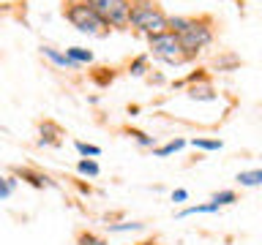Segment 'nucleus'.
Wrapping results in <instances>:
<instances>
[{"label": "nucleus", "instance_id": "19", "mask_svg": "<svg viewBox=\"0 0 262 245\" xmlns=\"http://www.w3.org/2000/svg\"><path fill=\"white\" fill-rule=\"evenodd\" d=\"M74 147H77V153L82 155V158H88V155H90V158H98V155H101V147L88 144V142H77Z\"/></svg>", "mask_w": 262, "mask_h": 245}, {"label": "nucleus", "instance_id": "20", "mask_svg": "<svg viewBox=\"0 0 262 245\" xmlns=\"http://www.w3.org/2000/svg\"><path fill=\"white\" fill-rule=\"evenodd\" d=\"M194 147H200V150H221L224 142L221 139H191Z\"/></svg>", "mask_w": 262, "mask_h": 245}, {"label": "nucleus", "instance_id": "26", "mask_svg": "<svg viewBox=\"0 0 262 245\" xmlns=\"http://www.w3.org/2000/svg\"><path fill=\"white\" fill-rule=\"evenodd\" d=\"M139 245H161L159 240H145V242H139Z\"/></svg>", "mask_w": 262, "mask_h": 245}, {"label": "nucleus", "instance_id": "5", "mask_svg": "<svg viewBox=\"0 0 262 245\" xmlns=\"http://www.w3.org/2000/svg\"><path fill=\"white\" fill-rule=\"evenodd\" d=\"M96 14L106 22L110 30H128V11L131 0H88Z\"/></svg>", "mask_w": 262, "mask_h": 245}, {"label": "nucleus", "instance_id": "13", "mask_svg": "<svg viewBox=\"0 0 262 245\" xmlns=\"http://www.w3.org/2000/svg\"><path fill=\"white\" fill-rule=\"evenodd\" d=\"M237 183L251 188V185H262V169H251V172H241L237 175Z\"/></svg>", "mask_w": 262, "mask_h": 245}, {"label": "nucleus", "instance_id": "9", "mask_svg": "<svg viewBox=\"0 0 262 245\" xmlns=\"http://www.w3.org/2000/svg\"><path fill=\"white\" fill-rule=\"evenodd\" d=\"M115 77H118V68H112V65H98V68L90 71V79L96 82L98 87H110Z\"/></svg>", "mask_w": 262, "mask_h": 245}, {"label": "nucleus", "instance_id": "16", "mask_svg": "<svg viewBox=\"0 0 262 245\" xmlns=\"http://www.w3.org/2000/svg\"><path fill=\"white\" fill-rule=\"evenodd\" d=\"M77 245H110L104 240V237H98L93 232H88V229H82V232H77Z\"/></svg>", "mask_w": 262, "mask_h": 245}, {"label": "nucleus", "instance_id": "24", "mask_svg": "<svg viewBox=\"0 0 262 245\" xmlns=\"http://www.w3.org/2000/svg\"><path fill=\"white\" fill-rule=\"evenodd\" d=\"M145 224H115V226H110V232H134V229H142Z\"/></svg>", "mask_w": 262, "mask_h": 245}, {"label": "nucleus", "instance_id": "7", "mask_svg": "<svg viewBox=\"0 0 262 245\" xmlns=\"http://www.w3.org/2000/svg\"><path fill=\"white\" fill-rule=\"evenodd\" d=\"M41 55H44L49 63H55L57 68H71V71H77V68H79V65L74 63L69 55H66V52H57L55 46H41Z\"/></svg>", "mask_w": 262, "mask_h": 245}, {"label": "nucleus", "instance_id": "18", "mask_svg": "<svg viewBox=\"0 0 262 245\" xmlns=\"http://www.w3.org/2000/svg\"><path fill=\"white\" fill-rule=\"evenodd\" d=\"M216 207H224V204H232L237 202V193L235 191H219V193H213V199H210Z\"/></svg>", "mask_w": 262, "mask_h": 245}, {"label": "nucleus", "instance_id": "2", "mask_svg": "<svg viewBox=\"0 0 262 245\" xmlns=\"http://www.w3.org/2000/svg\"><path fill=\"white\" fill-rule=\"evenodd\" d=\"M169 16L164 14V8L159 0H131V11H128V30L142 33V36H156V33L167 30Z\"/></svg>", "mask_w": 262, "mask_h": 245}, {"label": "nucleus", "instance_id": "15", "mask_svg": "<svg viewBox=\"0 0 262 245\" xmlns=\"http://www.w3.org/2000/svg\"><path fill=\"white\" fill-rule=\"evenodd\" d=\"M77 172H79V175H88V177H98V175H101V166H98L93 158H82L77 163Z\"/></svg>", "mask_w": 262, "mask_h": 245}, {"label": "nucleus", "instance_id": "21", "mask_svg": "<svg viewBox=\"0 0 262 245\" xmlns=\"http://www.w3.org/2000/svg\"><path fill=\"white\" fill-rule=\"evenodd\" d=\"M216 210H219V207H216V204H213V202H210V204H196V207H186V210L180 212L178 218H186V215H196V212H216Z\"/></svg>", "mask_w": 262, "mask_h": 245}, {"label": "nucleus", "instance_id": "8", "mask_svg": "<svg viewBox=\"0 0 262 245\" xmlns=\"http://www.w3.org/2000/svg\"><path fill=\"white\" fill-rule=\"evenodd\" d=\"M188 98H194V101H216V87H213L210 82L188 85Z\"/></svg>", "mask_w": 262, "mask_h": 245}, {"label": "nucleus", "instance_id": "6", "mask_svg": "<svg viewBox=\"0 0 262 245\" xmlns=\"http://www.w3.org/2000/svg\"><path fill=\"white\" fill-rule=\"evenodd\" d=\"M38 131H41V139H38L41 147H44V144H47V147H57V144L63 142V128L57 126L55 120H44Z\"/></svg>", "mask_w": 262, "mask_h": 245}, {"label": "nucleus", "instance_id": "1", "mask_svg": "<svg viewBox=\"0 0 262 245\" xmlns=\"http://www.w3.org/2000/svg\"><path fill=\"white\" fill-rule=\"evenodd\" d=\"M167 30H172L180 38V44L188 55L196 60V55L205 46L213 44L216 38V19L210 14H200V16H169Z\"/></svg>", "mask_w": 262, "mask_h": 245}, {"label": "nucleus", "instance_id": "22", "mask_svg": "<svg viewBox=\"0 0 262 245\" xmlns=\"http://www.w3.org/2000/svg\"><path fill=\"white\" fill-rule=\"evenodd\" d=\"M14 191V177H0V199H8Z\"/></svg>", "mask_w": 262, "mask_h": 245}, {"label": "nucleus", "instance_id": "14", "mask_svg": "<svg viewBox=\"0 0 262 245\" xmlns=\"http://www.w3.org/2000/svg\"><path fill=\"white\" fill-rule=\"evenodd\" d=\"M183 147H186V139H172V142L161 144V147H153V153L159 155V158H164V155H169V153H178V150H183Z\"/></svg>", "mask_w": 262, "mask_h": 245}, {"label": "nucleus", "instance_id": "10", "mask_svg": "<svg viewBox=\"0 0 262 245\" xmlns=\"http://www.w3.org/2000/svg\"><path fill=\"white\" fill-rule=\"evenodd\" d=\"M16 177H22L25 183H30L33 188H44L49 185V177L44 175V172H33V169H14Z\"/></svg>", "mask_w": 262, "mask_h": 245}, {"label": "nucleus", "instance_id": "3", "mask_svg": "<svg viewBox=\"0 0 262 245\" xmlns=\"http://www.w3.org/2000/svg\"><path fill=\"white\" fill-rule=\"evenodd\" d=\"M63 19L71 22L79 33H88V36H110V28L101 16L96 14V8L88 3V0H63V8H60Z\"/></svg>", "mask_w": 262, "mask_h": 245}, {"label": "nucleus", "instance_id": "11", "mask_svg": "<svg viewBox=\"0 0 262 245\" xmlns=\"http://www.w3.org/2000/svg\"><path fill=\"white\" fill-rule=\"evenodd\" d=\"M237 65H241V57L235 52H221V55H216V60H213V68L216 71H235Z\"/></svg>", "mask_w": 262, "mask_h": 245}, {"label": "nucleus", "instance_id": "23", "mask_svg": "<svg viewBox=\"0 0 262 245\" xmlns=\"http://www.w3.org/2000/svg\"><path fill=\"white\" fill-rule=\"evenodd\" d=\"M128 134L134 136L142 147H156V136H147V134H142V131H128Z\"/></svg>", "mask_w": 262, "mask_h": 245}, {"label": "nucleus", "instance_id": "12", "mask_svg": "<svg viewBox=\"0 0 262 245\" xmlns=\"http://www.w3.org/2000/svg\"><path fill=\"white\" fill-rule=\"evenodd\" d=\"M66 55H69L77 65L93 63V52H90V49H85V46H69V49H66Z\"/></svg>", "mask_w": 262, "mask_h": 245}, {"label": "nucleus", "instance_id": "25", "mask_svg": "<svg viewBox=\"0 0 262 245\" xmlns=\"http://www.w3.org/2000/svg\"><path fill=\"white\" fill-rule=\"evenodd\" d=\"M186 199H188V191H183V188H178V191L172 193V202H178V204L186 202Z\"/></svg>", "mask_w": 262, "mask_h": 245}, {"label": "nucleus", "instance_id": "17", "mask_svg": "<svg viewBox=\"0 0 262 245\" xmlns=\"http://www.w3.org/2000/svg\"><path fill=\"white\" fill-rule=\"evenodd\" d=\"M145 71H147V55H139V57H134V60L128 63V74H131V77H142Z\"/></svg>", "mask_w": 262, "mask_h": 245}, {"label": "nucleus", "instance_id": "4", "mask_svg": "<svg viewBox=\"0 0 262 245\" xmlns=\"http://www.w3.org/2000/svg\"><path fill=\"white\" fill-rule=\"evenodd\" d=\"M147 46H150V55L156 57V60H161V63H167V65H186V63L194 60V57L183 49L180 38L172 30L147 36Z\"/></svg>", "mask_w": 262, "mask_h": 245}]
</instances>
